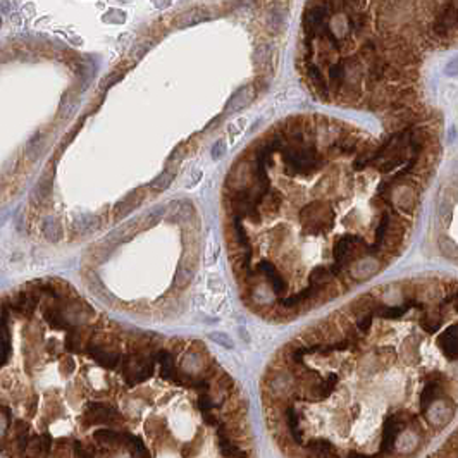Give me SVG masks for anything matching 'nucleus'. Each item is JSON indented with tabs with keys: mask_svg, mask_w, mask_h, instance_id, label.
<instances>
[{
	"mask_svg": "<svg viewBox=\"0 0 458 458\" xmlns=\"http://www.w3.org/2000/svg\"><path fill=\"white\" fill-rule=\"evenodd\" d=\"M427 417L434 425H443L453 417V412H451V408L444 402H436L432 403L431 408H429Z\"/></svg>",
	"mask_w": 458,
	"mask_h": 458,
	"instance_id": "obj_2",
	"label": "nucleus"
},
{
	"mask_svg": "<svg viewBox=\"0 0 458 458\" xmlns=\"http://www.w3.org/2000/svg\"><path fill=\"white\" fill-rule=\"evenodd\" d=\"M257 269L260 271L262 274H264L265 279L269 281L271 286L276 289V293H283L284 291V288H286V283H284V279L281 277V274L277 272L276 269H274V264H271L269 260H262V262H258Z\"/></svg>",
	"mask_w": 458,
	"mask_h": 458,
	"instance_id": "obj_1",
	"label": "nucleus"
},
{
	"mask_svg": "<svg viewBox=\"0 0 458 458\" xmlns=\"http://www.w3.org/2000/svg\"><path fill=\"white\" fill-rule=\"evenodd\" d=\"M243 128H245V119H239L238 122H235V124H233L231 128H229V135H231V138L236 136L238 133H241Z\"/></svg>",
	"mask_w": 458,
	"mask_h": 458,
	"instance_id": "obj_4",
	"label": "nucleus"
},
{
	"mask_svg": "<svg viewBox=\"0 0 458 458\" xmlns=\"http://www.w3.org/2000/svg\"><path fill=\"white\" fill-rule=\"evenodd\" d=\"M417 444H419V436H417L413 431H403L402 434L398 436V440H396L398 451L403 455L412 453V451L417 448Z\"/></svg>",
	"mask_w": 458,
	"mask_h": 458,
	"instance_id": "obj_3",
	"label": "nucleus"
}]
</instances>
